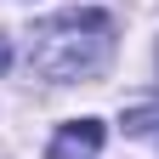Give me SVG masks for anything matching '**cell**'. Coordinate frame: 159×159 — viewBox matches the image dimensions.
<instances>
[{"mask_svg": "<svg viewBox=\"0 0 159 159\" xmlns=\"http://www.w3.org/2000/svg\"><path fill=\"white\" fill-rule=\"evenodd\" d=\"M148 125H153V108H131V114H125V131H131V136L148 131Z\"/></svg>", "mask_w": 159, "mask_h": 159, "instance_id": "cell-3", "label": "cell"}, {"mask_svg": "<svg viewBox=\"0 0 159 159\" xmlns=\"http://www.w3.org/2000/svg\"><path fill=\"white\" fill-rule=\"evenodd\" d=\"M6 63H11V51H6V34H0V74H6Z\"/></svg>", "mask_w": 159, "mask_h": 159, "instance_id": "cell-4", "label": "cell"}, {"mask_svg": "<svg viewBox=\"0 0 159 159\" xmlns=\"http://www.w3.org/2000/svg\"><path fill=\"white\" fill-rule=\"evenodd\" d=\"M108 51H114V17L97 11V6L57 11V17H46V23L29 29V63L46 80H57V85L91 80L108 63Z\"/></svg>", "mask_w": 159, "mask_h": 159, "instance_id": "cell-1", "label": "cell"}, {"mask_svg": "<svg viewBox=\"0 0 159 159\" xmlns=\"http://www.w3.org/2000/svg\"><path fill=\"white\" fill-rule=\"evenodd\" d=\"M102 136H108V125H102V119H68V125L51 136L46 159H97Z\"/></svg>", "mask_w": 159, "mask_h": 159, "instance_id": "cell-2", "label": "cell"}]
</instances>
